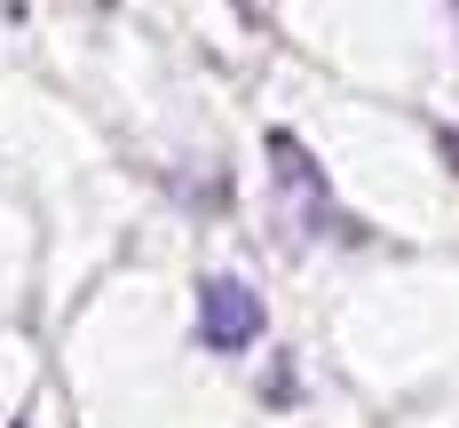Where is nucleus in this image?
<instances>
[{
	"mask_svg": "<svg viewBox=\"0 0 459 428\" xmlns=\"http://www.w3.org/2000/svg\"><path fill=\"white\" fill-rule=\"evenodd\" d=\"M262 333H270V310H262V293L246 278L214 270V278L198 285V341H206L214 357H246Z\"/></svg>",
	"mask_w": 459,
	"mask_h": 428,
	"instance_id": "2",
	"label": "nucleus"
},
{
	"mask_svg": "<svg viewBox=\"0 0 459 428\" xmlns=\"http://www.w3.org/2000/svg\"><path fill=\"white\" fill-rule=\"evenodd\" d=\"M270 183H277V214H285L293 238H357L341 223L333 183H325V167L309 159V143L285 135V127H270Z\"/></svg>",
	"mask_w": 459,
	"mask_h": 428,
	"instance_id": "1",
	"label": "nucleus"
}]
</instances>
